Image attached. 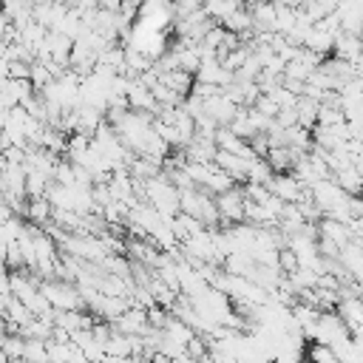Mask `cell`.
I'll list each match as a JSON object with an SVG mask.
<instances>
[{
	"label": "cell",
	"mask_w": 363,
	"mask_h": 363,
	"mask_svg": "<svg viewBox=\"0 0 363 363\" xmlns=\"http://www.w3.org/2000/svg\"><path fill=\"white\" fill-rule=\"evenodd\" d=\"M37 289H40V295L45 298V303L54 312H65V309H79L82 306L77 286L68 284V281H40Z\"/></svg>",
	"instance_id": "1"
},
{
	"label": "cell",
	"mask_w": 363,
	"mask_h": 363,
	"mask_svg": "<svg viewBox=\"0 0 363 363\" xmlns=\"http://www.w3.org/2000/svg\"><path fill=\"white\" fill-rule=\"evenodd\" d=\"M213 204L218 210V221H230V224L244 221V193H241V187H230L227 193L213 196Z\"/></svg>",
	"instance_id": "2"
},
{
	"label": "cell",
	"mask_w": 363,
	"mask_h": 363,
	"mask_svg": "<svg viewBox=\"0 0 363 363\" xmlns=\"http://www.w3.org/2000/svg\"><path fill=\"white\" fill-rule=\"evenodd\" d=\"M264 187H267V193H269V196L281 199L284 204H295V201L301 199V193H303V187L295 182V176H292V173H272V176H269V182H267Z\"/></svg>",
	"instance_id": "3"
},
{
	"label": "cell",
	"mask_w": 363,
	"mask_h": 363,
	"mask_svg": "<svg viewBox=\"0 0 363 363\" xmlns=\"http://www.w3.org/2000/svg\"><path fill=\"white\" fill-rule=\"evenodd\" d=\"M337 318L343 320V326L349 329V335H352V337H357V335H360V320H363L360 298H357V295L340 298V301H337Z\"/></svg>",
	"instance_id": "4"
},
{
	"label": "cell",
	"mask_w": 363,
	"mask_h": 363,
	"mask_svg": "<svg viewBox=\"0 0 363 363\" xmlns=\"http://www.w3.org/2000/svg\"><path fill=\"white\" fill-rule=\"evenodd\" d=\"M204 113H207L218 128H227V125L233 122V116L238 113V105H233L230 99H224V96L218 94V96L204 99Z\"/></svg>",
	"instance_id": "5"
},
{
	"label": "cell",
	"mask_w": 363,
	"mask_h": 363,
	"mask_svg": "<svg viewBox=\"0 0 363 363\" xmlns=\"http://www.w3.org/2000/svg\"><path fill=\"white\" fill-rule=\"evenodd\" d=\"M213 164H216L221 173H227L233 182H244V179H247V162H244V159H238V156H233V153L216 150Z\"/></svg>",
	"instance_id": "6"
},
{
	"label": "cell",
	"mask_w": 363,
	"mask_h": 363,
	"mask_svg": "<svg viewBox=\"0 0 363 363\" xmlns=\"http://www.w3.org/2000/svg\"><path fill=\"white\" fill-rule=\"evenodd\" d=\"M332 48H335V57L337 60H346V62H360V40L357 37H352V34H335V40H332Z\"/></svg>",
	"instance_id": "7"
},
{
	"label": "cell",
	"mask_w": 363,
	"mask_h": 363,
	"mask_svg": "<svg viewBox=\"0 0 363 363\" xmlns=\"http://www.w3.org/2000/svg\"><path fill=\"white\" fill-rule=\"evenodd\" d=\"M156 82H159V85H164V88H170V91H173V94H179V96H187V94H190V88H193V74L173 68V71L159 74V79H156Z\"/></svg>",
	"instance_id": "8"
},
{
	"label": "cell",
	"mask_w": 363,
	"mask_h": 363,
	"mask_svg": "<svg viewBox=\"0 0 363 363\" xmlns=\"http://www.w3.org/2000/svg\"><path fill=\"white\" fill-rule=\"evenodd\" d=\"M3 318H9L6 323H14V326L20 329V326H26L34 315H31V312H28V309L14 298V295H9V298H6V306H3Z\"/></svg>",
	"instance_id": "9"
},
{
	"label": "cell",
	"mask_w": 363,
	"mask_h": 363,
	"mask_svg": "<svg viewBox=\"0 0 363 363\" xmlns=\"http://www.w3.org/2000/svg\"><path fill=\"white\" fill-rule=\"evenodd\" d=\"M221 28L224 31H230V34H244V31H252V20H250V11L247 9H238V11H233L224 23H221Z\"/></svg>",
	"instance_id": "10"
},
{
	"label": "cell",
	"mask_w": 363,
	"mask_h": 363,
	"mask_svg": "<svg viewBox=\"0 0 363 363\" xmlns=\"http://www.w3.org/2000/svg\"><path fill=\"white\" fill-rule=\"evenodd\" d=\"M269 176H272V167L267 164V159H252V162H247V179H244V182H250V184H267Z\"/></svg>",
	"instance_id": "11"
},
{
	"label": "cell",
	"mask_w": 363,
	"mask_h": 363,
	"mask_svg": "<svg viewBox=\"0 0 363 363\" xmlns=\"http://www.w3.org/2000/svg\"><path fill=\"white\" fill-rule=\"evenodd\" d=\"M26 218H28L31 224H45V221L51 218V204H48L45 199H31V201L26 204Z\"/></svg>",
	"instance_id": "12"
},
{
	"label": "cell",
	"mask_w": 363,
	"mask_h": 363,
	"mask_svg": "<svg viewBox=\"0 0 363 363\" xmlns=\"http://www.w3.org/2000/svg\"><path fill=\"white\" fill-rule=\"evenodd\" d=\"M20 363H48L45 340H23V357Z\"/></svg>",
	"instance_id": "13"
},
{
	"label": "cell",
	"mask_w": 363,
	"mask_h": 363,
	"mask_svg": "<svg viewBox=\"0 0 363 363\" xmlns=\"http://www.w3.org/2000/svg\"><path fill=\"white\" fill-rule=\"evenodd\" d=\"M306 357H309V363H340L337 354L332 352V346H326V343H312Z\"/></svg>",
	"instance_id": "14"
},
{
	"label": "cell",
	"mask_w": 363,
	"mask_h": 363,
	"mask_svg": "<svg viewBox=\"0 0 363 363\" xmlns=\"http://www.w3.org/2000/svg\"><path fill=\"white\" fill-rule=\"evenodd\" d=\"M0 352H3L9 360H14V363H17V360L23 357V337H20V335H6V337H3Z\"/></svg>",
	"instance_id": "15"
},
{
	"label": "cell",
	"mask_w": 363,
	"mask_h": 363,
	"mask_svg": "<svg viewBox=\"0 0 363 363\" xmlns=\"http://www.w3.org/2000/svg\"><path fill=\"white\" fill-rule=\"evenodd\" d=\"M28 68L31 65H26V62H9V79H28Z\"/></svg>",
	"instance_id": "16"
},
{
	"label": "cell",
	"mask_w": 363,
	"mask_h": 363,
	"mask_svg": "<svg viewBox=\"0 0 363 363\" xmlns=\"http://www.w3.org/2000/svg\"><path fill=\"white\" fill-rule=\"evenodd\" d=\"M0 363H14V360H9V357H6L3 352H0Z\"/></svg>",
	"instance_id": "17"
},
{
	"label": "cell",
	"mask_w": 363,
	"mask_h": 363,
	"mask_svg": "<svg viewBox=\"0 0 363 363\" xmlns=\"http://www.w3.org/2000/svg\"><path fill=\"white\" fill-rule=\"evenodd\" d=\"M0 130H3V125H0Z\"/></svg>",
	"instance_id": "18"
}]
</instances>
